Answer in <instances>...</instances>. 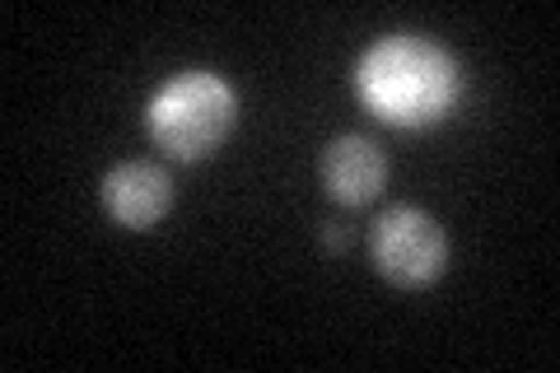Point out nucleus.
<instances>
[{
  "label": "nucleus",
  "instance_id": "nucleus-2",
  "mask_svg": "<svg viewBox=\"0 0 560 373\" xmlns=\"http://www.w3.org/2000/svg\"><path fill=\"white\" fill-rule=\"evenodd\" d=\"M234 117H238V94L215 70H183V75H173L150 98V113H145L154 145L168 159H183V164L215 154L220 140L234 131Z\"/></svg>",
  "mask_w": 560,
  "mask_h": 373
},
{
  "label": "nucleus",
  "instance_id": "nucleus-5",
  "mask_svg": "<svg viewBox=\"0 0 560 373\" xmlns=\"http://www.w3.org/2000/svg\"><path fill=\"white\" fill-rule=\"evenodd\" d=\"M323 187L337 206H364L374 201L383 183H388V159L370 136H337L323 150Z\"/></svg>",
  "mask_w": 560,
  "mask_h": 373
},
{
  "label": "nucleus",
  "instance_id": "nucleus-4",
  "mask_svg": "<svg viewBox=\"0 0 560 373\" xmlns=\"http://www.w3.org/2000/svg\"><path fill=\"white\" fill-rule=\"evenodd\" d=\"M98 197L121 229H150L173 210V177L150 159H127L103 173Z\"/></svg>",
  "mask_w": 560,
  "mask_h": 373
},
{
  "label": "nucleus",
  "instance_id": "nucleus-1",
  "mask_svg": "<svg viewBox=\"0 0 560 373\" xmlns=\"http://www.w3.org/2000/svg\"><path fill=\"white\" fill-rule=\"evenodd\" d=\"M355 94L374 117L393 121V127H430L458 103L463 75L440 43L416 38V33H393L360 57Z\"/></svg>",
  "mask_w": 560,
  "mask_h": 373
},
{
  "label": "nucleus",
  "instance_id": "nucleus-6",
  "mask_svg": "<svg viewBox=\"0 0 560 373\" xmlns=\"http://www.w3.org/2000/svg\"><path fill=\"white\" fill-rule=\"evenodd\" d=\"M323 243L327 247H346V229L341 224H323Z\"/></svg>",
  "mask_w": 560,
  "mask_h": 373
},
{
  "label": "nucleus",
  "instance_id": "nucleus-3",
  "mask_svg": "<svg viewBox=\"0 0 560 373\" xmlns=\"http://www.w3.org/2000/svg\"><path fill=\"white\" fill-rule=\"evenodd\" d=\"M370 257L383 280H393L401 290H425L444 276L448 266V238L425 210L397 206L388 210L374 234H370Z\"/></svg>",
  "mask_w": 560,
  "mask_h": 373
}]
</instances>
